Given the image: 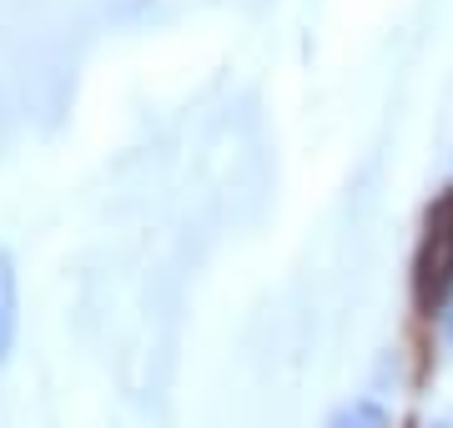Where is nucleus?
<instances>
[{
	"mask_svg": "<svg viewBox=\"0 0 453 428\" xmlns=\"http://www.w3.org/2000/svg\"><path fill=\"white\" fill-rule=\"evenodd\" d=\"M20 332V282H16V257L0 248V363L11 358Z\"/></svg>",
	"mask_w": 453,
	"mask_h": 428,
	"instance_id": "obj_2",
	"label": "nucleus"
},
{
	"mask_svg": "<svg viewBox=\"0 0 453 428\" xmlns=\"http://www.w3.org/2000/svg\"><path fill=\"white\" fill-rule=\"evenodd\" d=\"M453 293V192L428 207L423 217V242L413 257V297H418L423 313L443 308Z\"/></svg>",
	"mask_w": 453,
	"mask_h": 428,
	"instance_id": "obj_1",
	"label": "nucleus"
},
{
	"mask_svg": "<svg viewBox=\"0 0 453 428\" xmlns=\"http://www.w3.org/2000/svg\"><path fill=\"white\" fill-rule=\"evenodd\" d=\"M443 338L453 343V293H449V302H443Z\"/></svg>",
	"mask_w": 453,
	"mask_h": 428,
	"instance_id": "obj_4",
	"label": "nucleus"
},
{
	"mask_svg": "<svg viewBox=\"0 0 453 428\" xmlns=\"http://www.w3.org/2000/svg\"><path fill=\"white\" fill-rule=\"evenodd\" d=\"M333 428H388V413L363 398V403H348V409L333 418Z\"/></svg>",
	"mask_w": 453,
	"mask_h": 428,
	"instance_id": "obj_3",
	"label": "nucleus"
}]
</instances>
